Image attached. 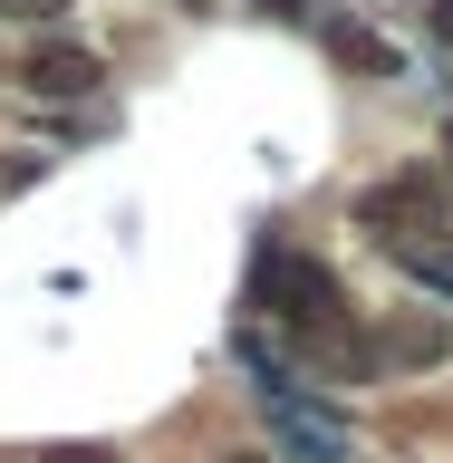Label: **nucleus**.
<instances>
[{
    "label": "nucleus",
    "mask_w": 453,
    "mask_h": 463,
    "mask_svg": "<svg viewBox=\"0 0 453 463\" xmlns=\"http://www.w3.org/2000/svg\"><path fill=\"white\" fill-rule=\"evenodd\" d=\"M222 463H270V454H251V444H241V454H222Z\"/></svg>",
    "instance_id": "nucleus-12"
},
{
    "label": "nucleus",
    "mask_w": 453,
    "mask_h": 463,
    "mask_svg": "<svg viewBox=\"0 0 453 463\" xmlns=\"http://www.w3.org/2000/svg\"><path fill=\"white\" fill-rule=\"evenodd\" d=\"M367 338H376V376H434V367H453V318L444 309H386Z\"/></svg>",
    "instance_id": "nucleus-3"
},
{
    "label": "nucleus",
    "mask_w": 453,
    "mask_h": 463,
    "mask_svg": "<svg viewBox=\"0 0 453 463\" xmlns=\"http://www.w3.org/2000/svg\"><path fill=\"white\" fill-rule=\"evenodd\" d=\"M260 10H318V0H260Z\"/></svg>",
    "instance_id": "nucleus-11"
},
{
    "label": "nucleus",
    "mask_w": 453,
    "mask_h": 463,
    "mask_svg": "<svg viewBox=\"0 0 453 463\" xmlns=\"http://www.w3.org/2000/svg\"><path fill=\"white\" fill-rule=\"evenodd\" d=\"M396 270L425 289L434 309H453V232H415V241H396Z\"/></svg>",
    "instance_id": "nucleus-6"
},
{
    "label": "nucleus",
    "mask_w": 453,
    "mask_h": 463,
    "mask_svg": "<svg viewBox=\"0 0 453 463\" xmlns=\"http://www.w3.org/2000/svg\"><path fill=\"white\" fill-rule=\"evenodd\" d=\"M425 29H434V39L453 49V0H425Z\"/></svg>",
    "instance_id": "nucleus-9"
},
{
    "label": "nucleus",
    "mask_w": 453,
    "mask_h": 463,
    "mask_svg": "<svg viewBox=\"0 0 453 463\" xmlns=\"http://www.w3.org/2000/svg\"><path fill=\"white\" fill-rule=\"evenodd\" d=\"M251 318L260 328H280L289 347L299 338H328V328H347V289H338V270L318 251H260L251 260Z\"/></svg>",
    "instance_id": "nucleus-1"
},
{
    "label": "nucleus",
    "mask_w": 453,
    "mask_h": 463,
    "mask_svg": "<svg viewBox=\"0 0 453 463\" xmlns=\"http://www.w3.org/2000/svg\"><path fill=\"white\" fill-rule=\"evenodd\" d=\"M434 222H444V184H434V174H386V184L357 194V232H376L386 251L415 241V232H434Z\"/></svg>",
    "instance_id": "nucleus-2"
},
{
    "label": "nucleus",
    "mask_w": 453,
    "mask_h": 463,
    "mask_svg": "<svg viewBox=\"0 0 453 463\" xmlns=\"http://www.w3.org/2000/svg\"><path fill=\"white\" fill-rule=\"evenodd\" d=\"M444 155H453V116H444Z\"/></svg>",
    "instance_id": "nucleus-13"
},
{
    "label": "nucleus",
    "mask_w": 453,
    "mask_h": 463,
    "mask_svg": "<svg viewBox=\"0 0 453 463\" xmlns=\"http://www.w3.org/2000/svg\"><path fill=\"white\" fill-rule=\"evenodd\" d=\"M10 10H58V0H0V20H10Z\"/></svg>",
    "instance_id": "nucleus-10"
},
{
    "label": "nucleus",
    "mask_w": 453,
    "mask_h": 463,
    "mask_svg": "<svg viewBox=\"0 0 453 463\" xmlns=\"http://www.w3.org/2000/svg\"><path fill=\"white\" fill-rule=\"evenodd\" d=\"M318 39H328V58H338V68H357V78H405L396 39H386V29H367V20H347V10H328V20H318Z\"/></svg>",
    "instance_id": "nucleus-5"
},
{
    "label": "nucleus",
    "mask_w": 453,
    "mask_h": 463,
    "mask_svg": "<svg viewBox=\"0 0 453 463\" xmlns=\"http://www.w3.org/2000/svg\"><path fill=\"white\" fill-rule=\"evenodd\" d=\"M10 78H20L29 97H49V107H78V97H97V87H107V58L87 49V39H39Z\"/></svg>",
    "instance_id": "nucleus-4"
},
{
    "label": "nucleus",
    "mask_w": 453,
    "mask_h": 463,
    "mask_svg": "<svg viewBox=\"0 0 453 463\" xmlns=\"http://www.w3.org/2000/svg\"><path fill=\"white\" fill-rule=\"evenodd\" d=\"M39 174H49V155H20V145H0V203H10V194H29Z\"/></svg>",
    "instance_id": "nucleus-7"
},
{
    "label": "nucleus",
    "mask_w": 453,
    "mask_h": 463,
    "mask_svg": "<svg viewBox=\"0 0 453 463\" xmlns=\"http://www.w3.org/2000/svg\"><path fill=\"white\" fill-rule=\"evenodd\" d=\"M39 463H116V454H107V444H49Z\"/></svg>",
    "instance_id": "nucleus-8"
}]
</instances>
